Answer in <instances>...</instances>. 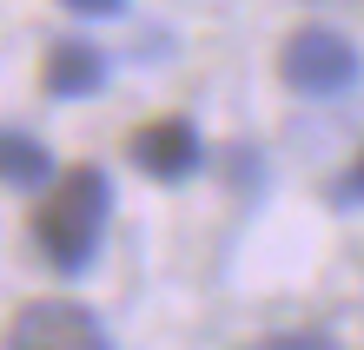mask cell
<instances>
[{
    "mask_svg": "<svg viewBox=\"0 0 364 350\" xmlns=\"http://www.w3.org/2000/svg\"><path fill=\"white\" fill-rule=\"evenodd\" d=\"M106 218H113V185H106V172L100 165H67L47 185V199L33 205V245L47 251L53 271H87L100 238H106Z\"/></svg>",
    "mask_w": 364,
    "mask_h": 350,
    "instance_id": "6da1fadb",
    "label": "cell"
},
{
    "mask_svg": "<svg viewBox=\"0 0 364 350\" xmlns=\"http://www.w3.org/2000/svg\"><path fill=\"white\" fill-rule=\"evenodd\" d=\"M278 80L305 99H331L358 80V47L331 27H298L285 47H278Z\"/></svg>",
    "mask_w": 364,
    "mask_h": 350,
    "instance_id": "7a4b0ae2",
    "label": "cell"
},
{
    "mask_svg": "<svg viewBox=\"0 0 364 350\" xmlns=\"http://www.w3.org/2000/svg\"><path fill=\"white\" fill-rule=\"evenodd\" d=\"M0 350H113L106 324L87 311V304H67V297H33L20 304Z\"/></svg>",
    "mask_w": 364,
    "mask_h": 350,
    "instance_id": "3957f363",
    "label": "cell"
},
{
    "mask_svg": "<svg viewBox=\"0 0 364 350\" xmlns=\"http://www.w3.org/2000/svg\"><path fill=\"white\" fill-rule=\"evenodd\" d=\"M126 152H133V165L146 172V179H159V185H179L199 172L205 159V146L199 133H192V119H146L133 139H126Z\"/></svg>",
    "mask_w": 364,
    "mask_h": 350,
    "instance_id": "277c9868",
    "label": "cell"
},
{
    "mask_svg": "<svg viewBox=\"0 0 364 350\" xmlns=\"http://www.w3.org/2000/svg\"><path fill=\"white\" fill-rule=\"evenodd\" d=\"M40 86L53 99H93L106 86V53L93 40H53L47 60H40Z\"/></svg>",
    "mask_w": 364,
    "mask_h": 350,
    "instance_id": "5b68a950",
    "label": "cell"
},
{
    "mask_svg": "<svg viewBox=\"0 0 364 350\" xmlns=\"http://www.w3.org/2000/svg\"><path fill=\"white\" fill-rule=\"evenodd\" d=\"M47 179H53V152L40 146L33 133H7V126H0V185L33 192V185H47Z\"/></svg>",
    "mask_w": 364,
    "mask_h": 350,
    "instance_id": "8992f818",
    "label": "cell"
},
{
    "mask_svg": "<svg viewBox=\"0 0 364 350\" xmlns=\"http://www.w3.org/2000/svg\"><path fill=\"white\" fill-rule=\"evenodd\" d=\"M245 350H338V344H331V331H272Z\"/></svg>",
    "mask_w": 364,
    "mask_h": 350,
    "instance_id": "52a82bcc",
    "label": "cell"
},
{
    "mask_svg": "<svg viewBox=\"0 0 364 350\" xmlns=\"http://www.w3.org/2000/svg\"><path fill=\"white\" fill-rule=\"evenodd\" d=\"M331 199L345 205V212H351V205H364V146L351 152V165L338 172V185H331Z\"/></svg>",
    "mask_w": 364,
    "mask_h": 350,
    "instance_id": "ba28073f",
    "label": "cell"
},
{
    "mask_svg": "<svg viewBox=\"0 0 364 350\" xmlns=\"http://www.w3.org/2000/svg\"><path fill=\"white\" fill-rule=\"evenodd\" d=\"M60 7H73V13H93V20H106V13H119L126 0H60Z\"/></svg>",
    "mask_w": 364,
    "mask_h": 350,
    "instance_id": "9c48e42d",
    "label": "cell"
}]
</instances>
